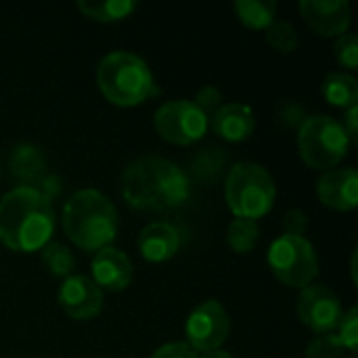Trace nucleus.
I'll use <instances>...</instances> for the list:
<instances>
[{"label": "nucleus", "instance_id": "f257e3e1", "mask_svg": "<svg viewBox=\"0 0 358 358\" xmlns=\"http://www.w3.org/2000/svg\"><path fill=\"white\" fill-rule=\"evenodd\" d=\"M189 176L170 159L143 155L134 159L122 176L126 203L143 212H168L189 199Z\"/></svg>", "mask_w": 358, "mask_h": 358}, {"label": "nucleus", "instance_id": "f03ea898", "mask_svg": "<svg viewBox=\"0 0 358 358\" xmlns=\"http://www.w3.org/2000/svg\"><path fill=\"white\" fill-rule=\"evenodd\" d=\"M52 231V203L36 187L21 185L0 199V241L8 250L38 252L50 243Z\"/></svg>", "mask_w": 358, "mask_h": 358}, {"label": "nucleus", "instance_id": "7ed1b4c3", "mask_svg": "<svg viewBox=\"0 0 358 358\" xmlns=\"http://www.w3.org/2000/svg\"><path fill=\"white\" fill-rule=\"evenodd\" d=\"M117 212L109 197L94 189L73 193L63 208L65 235L84 252H101L111 248L117 235Z\"/></svg>", "mask_w": 358, "mask_h": 358}, {"label": "nucleus", "instance_id": "20e7f679", "mask_svg": "<svg viewBox=\"0 0 358 358\" xmlns=\"http://www.w3.org/2000/svg\"><path fill=\"white\" fill-rule=\"evenodd\" d=\"M96 82L103 96L117 107H134L159 94L145 59L126 50L103 57L96 69Z\"/></svg>", "mask_w": 358, "mask_h": 358}, {"label": "nucleus", "instance_id": "39448f33", "mask_svg": "<svg viewBox=\"0 0 358 358\" xmlns=\"http://www.w3.org/2000/svg\"><path fill=\"white\" fill-rule=\"evenodd\" d=\"M224 197L237 218L258 222V218L266 216L273 210L277 189L266 168L254 162H241L235 164L227 176Z\"/></svg>", "mask_w": 358, "mask_h": 358}, {"label": "nucleus", "instance_id": "423d86ee", "mask_svg": "<svg viewBox=\"0 0 358 358\" xmlns=\"http://www.w3.org/2000/svg\"><path fill=\"white\" fill-rule=\"evenodd\" d=\"M350 138L342 128V122L329 115H310L302 122L298 132V149L304 159L315 170L336 168L348 153Z\"/></svg>", "mask_w": 358, "mask_h": 358}, {"label": "nucleus", "instance_id": "0eeeda50", "mask_svg": "<svg viewBox=\"0 0 358 358\" xmlns=\"http://www.w3.org/2000/svg\"><path fill=\"white\" fill-rule=\"evenodd\" d=\"M268 266L273 275L289 287H308L319 275V260L313 243L304 237L281 235L268 248Z\"/></svg>", "mask_w": 358, "mask_h": 358}, {"label": "nucleus", "instance_id": "6e6552de", "mask_svg": "<svg viewBox=\"0 0 358 358\" xmlns=\"http://www.w3.org/2000/svg\"><path fill=\"white\" fill-rule=\"evenodd\" d=\"M210 117L187 99L164 103L153 117V126L157 134L174 145H193L203 138L208 132Z\"/></svg>", "mask_w": 358, "mask_h": 358}, {"label": "nucleus", "instance_id": "1a4fd4ad", "mask_svg": "<svg viewBox=\"0 0 358 358\" xmlns=\"http://www.w3.org/2000/svg\"><path fill=\"white\" fill-rule=\"evenodd\" d=\"M231 331V319L224 306L216 300L201 302L187 319V346L195 352H210L222 348Z\"/></svg>", "mask_w": 358, "mask_h": 358}, {"label": "nucleus", "instance_id": "9d476101", "mask_svg": "<svg viewBox=\"0 0 358 358\" xmlns=\"http://www.w3.org/2000/svg\"><path fill=\"white\" fill-rule=\"evenodd\" d=\"M298 317L319 334H334L344 317L340 298L325 285H308L298 298Z\"/></svg>", "mask_w": 358, "mask_h": 358}, {"label": "nucleus", "instance_id": "9b49d317", "mask_svg": "<svg viewBox=\"0 0 358 358\" xmlns=\"http://www.w3.org/2000/svg\"><path fill=\"white\" fill-rule=\"evenodd\" d=\"M57 300L76 321H90L103 310V292L86 275H71L63 279Z\"/></svg>", "mask_w": 358, "mask_h": 358}, {"label": "nucleus", "instance_id": "f8f14e48", "mask_svg": "<svg viewBox=\"0 0 358 358\" xmlns=\"http://www.w3.org/2000/svg\"><path fill=\"white\" fill-rule=\"evenodd\" d=\"M132 273L130 258L115 248L96 252L90 262V279L101 292H124L132 281Z\"/></svg>", "mask_w": 358, "mask_h": 358}, {"label": "nucleus", "instance_id": "ddd939ff", "mask_svg": "<svg viewBox=\"0 0 358 358\" xmlns=\"http://www.w3.org/2000/svg\"><path fill=\"white\" fill-rule=\"evenodd\" d=\"M304 21L321 36H342L350 25V4L346 0H302Z\"/></svg>", "mask_w": 358, "mask_h": 358}, {"label": "nucleus", "instance_id": "4468645a", "mask_svg": "<svg viewBox=\"0 0 358 358\" xmlns=\"http://www.w3.org/2000/svg\"><path fill=\"white\" fill-rule=\"evenodd\" d=\"M321 203L331 210L350 212L358 206V172L355 168H336L321 176L317 185Z\"/></svg>", "mask_w": 358, "mask_h": 358}, {"label": "nucleus", "instance_id": "2eb2a0df", "mask_svg": "<svg viewBox=\"0 0 358 358\" xmlns=\"http://www.w3.org/2000/svg\"><path fill=\"white\" fill-rule=\"evenodd\" d=\"M136 245L147 262H168L180 250V235L168 222H151L141 231Z\"/></svg>", "mask_w": 358, "mask_h": 358}, {"label": "nucleus", "instance_id": "dca6fc26", "mask_svg": "<svg viewBox=\"0 0 358 358\" xmlns=\"http://www.w3.org/2000/svg\"><path fill=\"white\" fill-rule=\"evenodd\" d=\"M210 126L220 138L231 141V143H241L254 132L256 117L248 105L227 103L210 117Z\"/></svg>", "mask_w": 358, "mask_h": 358}, {"label": "nucleus", "instance_id": "f3484780", "mask_svg": "<svg viewBox=\"0 0 358 358\" xmlns=\"http://www.w3.org/2000/svg\"><path fill=\"white\" fill-rule=\"evenodd\" d=\"M321 90H323L325 99L336 107L350 109L358 103V80L350 73H344V71L327 73Z\"/></svg>", "mask_w": 358, "mask_h": 358}, {"label": "nucleus", "instance_id": "a211bd4d", "mask_svg": "<svg viewBox=\"0 0 358 358\" xmlns=\"http://www.w3.org/2000/svg\"><path fill=\"white\" fill-rule=\"evenodd\" d=\"M78 8L84 17H88L92 21L113 23V21L128 19L136 10V2H132V0H101V2L80 0Z\"/></svg>", "mask_w": 358, "mask_h": 358}, {"label": "nucleus", "instance_id": "6ab92c4d", "mask_svg": "<svg viewBox=\"0 0 358 358\" xmlns=\"http://www.w3.org/2000/svg\"><path fill=\"white\" fill-rule=\"evenodd\" d=\"M235 13L239 21L252 29H266L275 21L277 2L273 0H237Z\"/></svg>", "mask_w": 358, "mask_h": 358}, {"label": "nucleus", "instance_id": "aec40b11", "mask_svg": "<svg viewBox=\"0 0 358 358\" xmlns=\"http://www.w3.org/2000/svg\"><path fill=\"white\" fill-rule=\"evenodd\" d=\"M227 237H229V245L237 254H250L258 245V241H260V227H258L256 220L235 218L229 224Z\"/></svg>", "mask_w": 358, "mask_h": 358}, {"label": "nucleus", "instance_id": "412c9836", "mask_svg": "<svg viewBox=\"0 0 358 358\" xmlns=\"http://www.w3.org/2000/svg\"><path fill=\"white\" fill-rule=\"evenodd\" d=\"M10 168H13V174L19 178V180H36L42 176L44 172V159L40 155L38 149L34 147H19L13 157H10Z\"/></svg>", "mask_w": 358, "mask_h": 358}, {"label": "nucleus", "instance_id": "4be33fe9", "mask_svg": "<svg viewBox=\"0 0 358 358\" xmlns=\"http://www.w3.org/2000/svg\"><path fill=\"white\" fill-rule=\"evenodd\" d=\"M40 252H42V264L52 277H63V279L71 277L76 260L69 248H65L63 243H46Z\"/></svg>", "mask_w": 358, "mask_h": 358}, {"label": "nucleus", "instance_id": "5701e85b", "mask_svg": "<svg viewBox=\"0 0 358 358\" xmlns=\"http://www.w3.org/2000/svg\"><path fill=\"white\" fill-rule=\"evenodd\" d=\"M268 44L279 52H294L298 48V31L292 23L283 19H275L266 29Z\"/></svg>", "mask_w": 358, "mask_h": 358}, {"label": "nucleus", "instance_id": "b1692460", "mask_svg": "<svg viewBox=\"0 0 358 358\" xmlns=\"http://www.w3.org/2000/svg\"><path fill=\"white\" fill-rule=\"evenodd\" d=\"M306 358H344V348L336 334H319L306 346Z\"/></svg>", "mask_w": 358, "mask_h": 358}, {"label": "nucleus", "instance_id": "393cba45", "mask_svg": "<svg viewBox=\"0 0 358 358\" xmlns=\"http://www.w3.org/2000/svg\"><path fill=\"white\" fill-rule=\"evenodd\" d=\"M336 338L340 340L342 348L348 350V352H357L358 346V308H350L348 313H344L340 325H338V334Z\"/></svg>", "mask_w": 358, "mask_h": 358}, {"label": "nucleus", "instance_id": "a878e982", "mask_svg": "<svg viewBox=\"0 0 358 358\" xmlns=\"http://www.w3.org/2000/svg\"><path fill=\"white\" fill-rule=\"evenodd\" d=\"M336 59L342 67L355 71L358 67V38L355 34H342L336 40Z\"/></svg>", "mask_w": 358, "mask_h": 358}, {"label": "nucleus", "instance_id": "bb28decb", "mask_svg": "<svg viewBox=\"0 0 358 358\" xmlns=\"http://www.w3.org/2000/svg\"><path fill=\"white\" fill-rule=\"evenodd\" d=\"M193 103H195L208 117H212V115L222 107V94H220L218 88L206 86V88H201V90L197 92V96H195Z\"/></svg>", "mask_w": 358, "mask_h": 358}, {"label": "nucleus", "instance_id": "cd10ccee", "mask_svg": "<svg viewBox=\"0 0 358 358\" xmlns=\"http://www.w3.org/2000/svg\"><path fill=\"white\" fill-rule=\"evenodd\" d=\"M151 358H197V352L182 342H174V344H166L157 348Z\"/></svg>", "mask_w": 358, "mask_h": 358}, {"label": "nucleus", "instance_id": "c85d7f7f", "mask_svg": "<svg viewBox=\"0 0 358 358\" xmlns=\"http://www.w3.org/2000/svg\"><path fill=\"white\" fill-rule=\"evenodd\" d=\"M308 227V218L306 214H302L300 210H292L287 212L285 220H283V229H285V235H296V237H302L304 231Z\"/></svg>", "mask_w": 358, "mask_h": 358}, {"label": "nucleus", "instance_id": "c756f323", "mask_svg": "<svg viewBox=\"0 0 358 358\" xmlns=\"http://www.w3.org/2000/svg\"><path fill=\"white\" fill-rule=\"evenodd\" d=\"M342 128L346 130L350 143H355L358 136V105L346 109V115H344V122H342Z\"/></svg>", "mask_w": 358, "mask_h": 358}, {"label": "nucleus", "instance_id": "7c9ffc66", "mask_svg": "<svg viewBox=\"0 0 358 358\" xmlns=\"http://www.w3.org/2000/svg\"><path fill=\"white\" fill-rule=\"evenodd\" d=\"M197 358H233L231 352L218 348V350H210V352H203V355H197Z\"/></svg>", "mask_w": 358, "mask_h": 358}, {"label": "nucleus", "instance_id": "2f4dec72", "mask_svg": "<svg viewBox=\"0 0 358 358\" xmlns=\"http://www.w3.org/2000/svg\"><path fill=\"white\" fill-rule=\"evenodd\" d=\"M346 358H357V357H355V355H352V357H346Z\"/></svg>", "mask_w": 358, "mask_h": 358}]
</instances>
